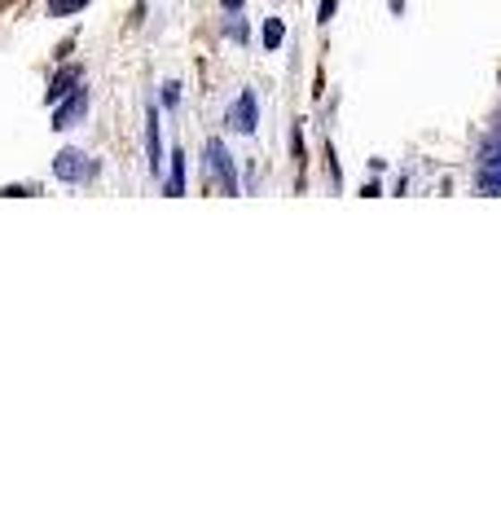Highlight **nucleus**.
Returning a JSON list of instances; mask_svg holds the SVG:
<instances>
[{"label":"nucleus","instance_id":"nucleus-1","mask_svg":"<svg viewBox=\"0 0 501 528\" xmlns=\"http://www.w3.org/2000/svg\"><path fill=\"white\" fill-rule=\"evenodd\" d=\"M53 176L66 181V185H80V181L98 176V163L84 155V150H57V158H53Z\"/></svg>","mask_w":501,"mask_h":528},{"label":"nucleus","instance_id":"nucleus-2","mask_svg":"<svg viewBox=\"0 0 501 528\" xmlns=\"http://www.w3.org/2000/svg\"><path fill=\"white\" fill-rule=\"evenodd\" d=\"M207 167H211V176H216V185H220L225 194H238V172H234V158H229V150H225L220 137L207 141Z\"/></svg>","mask_w":501,"mask_h":528},{"label":"nucleus","instance_id":"nucleus-3","mask_svg":"<svg viewBox=\"0 0 501 528\" xmlns=\"http://www.w3.org/2000/svg\"><path fill=\"white\" fill-rule=\"evenodd\" d=\"M84 110H89V89L80 84L75 93H66L62 102L53 106V128L62 132V128H75L80 119H84Z\"/></svg>","mask_w":501,"mask_h":528},{"label":"nucleus","instance_id":"nucleus-4","mask_svg":"<svg viewBox=\"0 0 501 528\" xmlns=\"http://www.w3.org/2000/svg\"><path fill=\"white\" fill-rule=\"evenodd\" d=\"M255 123H259V106H255V93H238V102L229 106V128H238L242 137L255 132Z\"/></svg>","mask_w":501,"mask_h":528},{"label":"nucleus","instance_id":"nucleus-5","mask_svg":"<svg viewBox=\"0 0 501 528\" xmlns=\"http://www.w3.org/2000/svg\"><path fill=\"white\" fill-rule=\"evenodd\" d=\"M80 84H84V66H62V71L53 75V84H49V93H45V98L57 106L62 98H66V93H75Z\"/></svg>","mask_w":501,"mask_h":528},{"label":"nucleus","instance_id":"nucleus-6","mask_svg":"<svg viewBox=\"0 0 501 528\" xmlns=\"http://www.w3.org/2000/svg\"><path fill=\"white\" fill-rule=\"evenodd\" d=\"M146 150H150V176H163V141H158V110L146 115Z\"/></svg>","mask_w":501,"mask_h":528},{"label":"nucleus","instance_id":"nucleus-7","mask_svg":"<svg viewBox=\"0 0 501 528\" xmlns=\"http://www.w3.org/2000/svg\"><path fill=\"white\" fill-rule=\"evenodd\" d=\"M185 194V155L172 150V172H167V199H181Z\"/></svg>","mask_w":501,"mask_h":528},{"label":"nucleus","instance_id":"nucleus-8","mask_svg":"<svg viewBox=\"0 0 501 528\" xmlns=\"http://www.w3.org/2000/svg\"><path fill=\"white\" fill-rule=\"evenodd\" d=\"M259 40H264V49H268V53L282 49V40H286V22H282V18H268V22H264V31H259Z\"/></svg>","mask_w":501,"mask_h":528},{"label":"nucleus","instance_id":"nucleus-9","mask_svg":"<svg viewBox=\"0 0 501 528\" xmlns=\"http://www.w3.org/2000/svg\"><path fill=\"white\" fill-rule=\"evenodd\" d=\"M89 0H49V13L53 18H71V13H80Z\"/></svg>","mask_w":501,"mask_h":528},{"label":"nucleus","instance_id":"nucleus-10","mask_svg":"<svg viewBox=\"0 0 501 528\" xmlns=\"http://www.w3.org/2000/svg\"><path fill=\"white\" fill-rule=\"evenodd\" d=\"M480 190H484V194H501V167H488V172L480 176Z\"/></svg>","mask_w":501,"mask_h":528},{"label":"nucleus","instance_id":"nucleus-11","mask_svg":"<svg viewBox=\"0 0 501 528\" xmlns=\"http://www.w3.org/2000/svg\"><path fill=\"white\" fill-rule=\"evenodd\" d=\"M31 194H40L36 185H4L0 190V199H31Z\"/></svg>","mask_w":501,"mask_h":528},{"label":"nucleus","instance_id":"nucleus-12","mask_svg":"<svg viewBox=\"0 0 501 528\" xmlns=\"http://www.w3.org/2000/svg\"><path fill=\"white\" fill-rule=\"evenodd\" d=\"M335 18V0H321V9H317V22H330Z\"/></svg>","mask_w":501,"mask_h":528},{"label":"nucleus","instance_id":"nucleus-13","mask_svg":"<svg viewBox=\"0 0 501 528\" xmlns=\"http://www.w3.org/2000/svg\"><path fill=\"white\" fill-rule=\"evenodd\" d=\"M181 102V84H167V93H163V106H176Z\"/></svg>","mask_w":501,"mask_h":528},{"label":"nucleus","instance_id":"nucleus-14","mask_svg":"<svg viewBox=\"0 0 501 528\" xmlns=\"http://www.w3.org/2000/svg\"><path fill=\"white\" fill-rule=\"evenodd\" d=\"M220 4H225L229 13H238V9H242V0H220Z\"/></svg>","mask_w":501,"mask_h":528}]
</instances>
